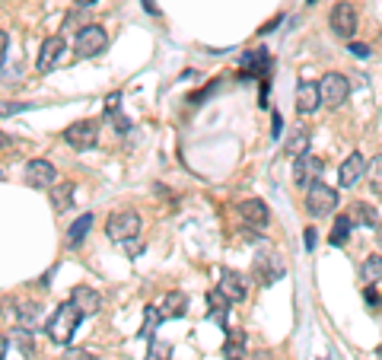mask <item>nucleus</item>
<instances>
[{"label":"nucleus","instance_id":"obj_24","mask_svg":"<svg viewBox=\"0 0 382 360\" xmlns=\"http://www.w3.org/2000/svg\"><path fill=\"white\" fill-rule=\"evenodd\" d=\"M38 319H42V306H38V303H19V325H23V329H35L38 325Z\"/></svg>","mask_w":382,"mask_h":360},{"label":"nucleus","instance_id":"obj_18","mask_svg":"<svg viewBox=\"0 0 382 360\" xmlns=\"http://www.w3.org/2000/svg\"><path fill=\"white\" fill-rule=\"evenodd\" d=\"M157 309H159L163 319H179V315H185V309H188V297L182 290H173L157 303Z\"/></svg>","mask_w":382,"mask_h":360},{"label":"nucleus","instance_id":"obj_35","mask_svg":"<svg viewBox=\"0 0 382 360\" xmlns=\"http://www.w3.org/2000/svg\"><path fill=\"white\" fill-rule=\"evenodd\" d=\"M7 45H10V36L0 29V68H3V61H7Z\"/></svg>","mask_w":382,"mask_h":360},{"label":"nucleus","instance_id":"obj_34","mask_svg":"<svg viewBox=\"0 0 382 360\" xmlns=\"http://www.w3.org/2000/svg\"><path fill=\"white\" fill-rule=\"evenodd\" d=\"M271 125H274V128H271V134H274V137L284 134V118H280V112L271 115Z\"/></svg>","mask_w":382,"mask_h":360},{"label":"nucleus","instance_id":"obj_10","mask_svg":"<svg viewBox=\"0 0 382 360\" xmlns=\"http://www.w3.org/2000/svg\"><path fill=\"white\" fill-rule=\"evenodd\" d=\"M54 179H58V169L48 159H29L26 163V182L32 188H51Z\"/></svg>","mask_w":382,"mask_h":360},{"label":"nucleus","instance_id":"obj_5","mask_svg":"<svg viewBox=\"0 0 382 360\" xmlns=\"http://www.w3.org/2000/svg\"><path fill=\"white\" fill-rule=\"evenodd\" d=\"M77 54L80 58H96V54L105 52V45H109V36H105L102 26L90 23V26H83L80 32H77Z\"/></svg>","mask_w":382,"mask_h":360},{"label":"nucleus","instance_id":"obj_1","mask_svg":"<svg viewBox=\"0 0 382 360\" xmlns=\"http://www.w3.org/2000/svg\"><path fill=\"white\" fill-rule=\"evenodd\" d=\"M80 319H83V313L74 306V303L58 306V309H54V315L48 319V338H51L54 345H70V338H74Z\"/></svg>","mask_w":382,"mask_h":360},{"label":"nucleus","instance_id":"obj_13","mask_svg":"<svg viewBox=\"0 0 382 360\" xmlns=\"http://www.w3.org/2000/svg\"><path fill=\"white\" fill-rule=\"evenodd\" d=\"M242 70L255 80H268V70H271V58L264 48H252V52L242 54Z\"/></svg>","mask_w":382,"mask_h":360},{"label":"nucleus","instance_id":"obj_42","mask_svg":"<svg viewBox=\"0 0 382 360\" xmlns=\"http://www.w3.org/2000/svg\"><path fill=\"white\" fill-rule=\"evenodd\" d=\"M7 347H10V341H7V338H3V335H0V360L7 357Z\"/></svg>","mask_w":382,"mask_h":360},{"label":"nucleus","instance_id":"obj_39","mask_svg":"<svg viewBox=\"0 0 382 360\" xmlns=\"http://www.w3.org/2000/svg\"><path fill=\"white\" fill-rule=\"evenodd\" d=\"M306 249H309V252H312V249H315V230H312V226H309V230H306Z\"/></svg>","mask_w":382,"mask_h":360},{"label":"nucleus","instance_id":"obj_4","mask_svg":"<svg viewBox=\"0 0 382 360\" xmlns=\"http://www.w3.org/2000/svg\"><path fill=\"white\" fill-rule=\"evenodd\" d=\"M347 93H351V83H347L344 74H337V70H331V74H325L319 80V96H322V105H328V109L344 105Z\"/></svg>","mask_w":382,"mask_h":360},{"label":"nucleus","instance_id":"obj_16","mask_svg":"<svg viewBox=\"0 0 382 360\" xmlns=\"http://www.w3.org/2000/svg\"><path fill=\"white\" fill-rule=\"evenodd\" d=\"M255 274L262 278V284H274L284 274V262L274 252H262V256L255 258Z\"/></svg>","mask_w":382,"mask_h":360},{"label":"nucleus","instance_id":"obj_31","mask_svg":"<svg viewBox=\"0 0 382 360\" xmlns=\"http://www.w3.org/2000/svg\"><path fill=\"white\" fill-rule=\"evenodd\" d=\"M26 109H35V102H13V105H0V115H13V112H26Z\"/></svg>","mask_w":382,"mask_h":360},{"label":"nucleus","instance_id":"obj_32","mask_svg":"<svg viewBox=\"0 0 382 360\" xmlns=\"http://www.w3.org/2000/svg\"><path fill=\"white\" fill-rule=\"evenodd\" d=\"M16 338H19V347H23V354H26V357H32V341H29V331H26V329H19V331H16Z\"/></svg>","mask_w":382,"mask_h":360},{"label":"nucleus","instance_id":"obj_3","mask_svg":"<svg viewBox=\"0 0 382 360\" xmlns=\"http://www.w3.org/2000/svg\"><path fill=\"white\" fill-rule=\"evenodd\" d=\"M105 233H109V240H115V242L137 240V236H141V217H137L134 210L112 214V217H109V224H105Z\"/></svg>","mask_w":382,"mask_h":360},{"label":"nucleus","instance_id":"obj_14","mask_svg":"<svg viewBox=\"0 0 382 360\" xmlns=\"http://www.w3.org/2000/svg\"><path fill=\"white\" fill-rule=\"evenodd\" d=\"M217 290L223 293L230 303H242V300H246V284H242V274H236V271H230V268L220 271Z\"/></svg>","mask_w":382,"mask_h":360},{"label":"nucleus","instance_id":"obj_15","mask_svg":"<svg viewBox=\"0 0 382 360\" xmlns=\"http://www.w3.org/2000/svg\"><path fill=\"white\" fill-rule=\"evenodd\" d=\"M236 210H239V217L246 220V224L252 226H268L271 214H268V204L258 201V198H246V201L236 204Z\"/></svg>","mask_w":382,"mask_h":360},{"label":"nucleus","instance_id":"obj_29","mask_svg":"<svg viewBox=\"0 0 382 360\" xmlns=\"http://www.w3.org/2000/svg\"><path fill=\"white\" fill-rule=\"evenodd\" d=\"M147 360H173V345H169V341H157V338H150Z\"/></svg>","mask_w":382,"mask_h":360},{"label":"nucleus","instance_id":"obj_9","mask_svg":"<svg viewBox=\"0 0 382 360\" xmlns=\"http://www.w3.org/2000/svg\"><path fill=\"white\" fill-rule=\"evenodd\" d=\"M64 52H67V42H64V36H48L45 42H42V48H38V58H35L38 74H51V70L61 64Z\"/></svg>","mask_w":382,"mask_h":360},{"label":"nucleus","instance_id":"obj_37","mask_svg":"<svg viewBox=\"0 0 382 360\" xmlns=\"http://www.w3.org/2000/svg\"><path fill=\"white\" fill-rule=\"evenodd\" d=\"M67 360H96V357H93L90 351H70V354H67Z\"/></svg>","mask_w":382,"mask_h":360},{"label":"nucleus","instance_id":"obj_46","mask_svg":"<svg viewBox=\"0 0 382 360\" xmlns=\"http://www.w3.org/2000/svg\"><path fill=\"white\" fill-rule=\"evenodd\" d=\"M306 3H315V0H306Z\"/></svg>","mask_w":382,"mask_h":360},{"label":"nucleus","instance_id":"obj_17","mask_svg":"<svg viewBox=\"0 0 382 360\" xmlns=\"http://www.w3.org/2000/svg\"><path fill=\"white\" fill-rule=\"evenodd\" d=\"M319 102H322V96H319V83L303 80L300 86H296V109H300V115H312L315 109H319Z\"/></svg>","mask_w":382,"mask_h":360},{"label":"nucleus","instance_id":"obj_21","mask_svg":"<svg viewBox=\"0 0 382 360\" xmlns=\"http://www.w3.org/2000/svg\"><path fill=\"white\" fill-rule=\"evenodd\" d=\"M207 303H210L207 319H214V322L226 325V309H230V300H226L220 290H210V293H207Z\"/></svg>","mask_w":382,"mask_h":360},{"label":"nucleus","instance_id":"obj_40","mask_svg":"<svg viewBox=\"0 0 382 360\" xmlns=\"http://www.w3.org/2000/svg\"><path fill=\"white\" fill-rule=\"evenodd\" d=\"M143 10H147V13H150V16H157V13H159V7H157V3H153V0H143Z\"/></svg>","mask_w":382,"mask_h":360},{"label":"nucleus","instance_id":"obj_26","mask_svg":"<svg viewBox=\"0 0 382 360\" xmlns=\"http://www.w3.org/2000/svg\"><path fill=\"white\" fill-rule=\"evenodd\" d=\"M242 347H246V331H230V341L223 345V357L226 360H239Z\"/></svg>","mask_w":382,"mask_h":360},{"label":"nucleus","instance_id":"obj_27","mask_svg":"<svg viewBox=\"0 0 382 360\" xmlns=\"http://www.w3.org/2000/svg\"><path fill=\"white\" fill-rule=\"evenodd\" d=\"M363 281L367 284H379L382 281V256H369L363 262Z\"/></svg>","mask_w":382,"mask_h":360},{"label":"nucleus","instance_id":"obj_6","mask_svg":"<svg viewBox=\"0 0 382 360\" xmlns=\"http://www.w3.org/2000/svg\"><path fill=\"white\" fill-rule=\"evenodd\" d=\"M325 173V163L315 153H303V157L293 159V185L309 188L312 182H319Z\"/></svg>","mask_w":382,"mask_h":360},{"label":"nucleus","instance_id":"obj_45","mask_svg":"<svg viewBox=\"0 0 382 360\" xmlns=\"http://www.w3.org/2000/svg\"><path fill=\"white\" fill-rule=\"evenodd\" d=\"M0 179H3V169H0Z\"/></svg>","mask_w":382,"mask_h":360},{"label":"nucleus","instance_id":"obj_33","mask_svg":"<svg viewBox=\"0 0 382 360\" xmlns=\"http://www.w3.org/2000/svg\"><path fill=\"white\" fill-rule=\"evenodd\" d=\"M214 90H217V83H210V86H204V90H201V93H195V96H188V102H195V105H201V102H204V99H207V96H210V93H214Z\"/></svg>","mask_w":382,"mask_h":360},{"label":"nucleus","instance_id":"obj_7","mask_svg":"<svg viewBox=\"0 0 382 360\" xmlns=\"http://www.w3.org/2000/svg\"><path fill=\"white\" fill-rule=\"evenodd\" d=\"M64 141H67L74 150H90L93 143L99 141V121H96V118L74 121V125L64 131Z\"/></svg>","mask_w":382,"mask_h":360},{"label":"nucleus","instance_id":"obj_41","mask_svg":"<svg viewBox=\"0 0 382 360\" xmlns=\"http://www.w3.org/2000/svg\"><path fill=\"white\" fill-rule=\"evenodd\" d=\"M278 23H280V16H274V19H271V23H268V26H262V29H258V32H262V36H264V32H271V29H278Z\"/></svg>","mask_w":382,"mask_h":360},{"label":"nucleus","instance_id":"obj_30","mask_svg":"<svg viewBox=\"0 0 382 360\" xmlns=\"http://www.w3.org/2000/svg\"><path fill=\"white\" fill-rule=\"evenodd\" d=\"M367 173H369V185H373V191H376V195H382V153L369 159Z\"/></svg>","mask_w":382,"mask_h":360},{"label":"nucleus","instance_id":"obj_20","mask_svg":"<svg viewBox=\"0 0 382 360\" xmlns=\"http://www.w3.org/2000/svg\"><path fill=\"white\" fill-rule=\"evenodd\" d=\"M93 230V214H83V217H77L74 224H70V230H67V246L70 249H77L83 240H86V233Z\"/></svg>","mask_w":382,"mask_h":360},{"label":"nucleus","instance_id":"obj_12","mask_svg":"<svg viewBox=\"0 0 382 360\" xmlns=\"http://www.w3.org/2000/svg\"><path fill=\"white\" fill-rule=\"evenodd\" d=\"M70 303H74L83 315H96L99 309H102V297H99V290H93V287H86V284H77L74 287V293H70Z\"/></svg>","mask_w":382,"mask_h":360},{"label":"nucleus","instance_id":"obj_28","mask_svg":"<svg viewBox=\"0 0 382 360\" xmlns=\"http://www.w3.org/2000/svg\"><path fill=\"white\" fill-rule=\"evenodd\" d=\"M163 322V315H159V309L157 306H147L143 309V329H141V335L147 338V341H150L153 338V331H157V325Z\"/></svg>","mask_w":382,"mask_h":360},{"label":"nucleus","instance_id":"obj_43","mask_svg":"<svg viewBox=\"0 0 382 360\" xmlns=\"http://www.w3.org/2000/svg\"><path fill=\"white\" fill-rule=\"evenodd\" d=\"M376 242H379V249H382V224L376 226Z\"/></svg>","mask_w":382,"mask_h":360},{"label":"nucleus","instance_id":"obj_8","mask_svg":"<svg viewBox=\"0 0 382 360\" xmlns=\"http://www.w3.org/2000/svg\"><path fill=\"white\" fill-rule=\"evenodd\" d=\"M328 26L337 38H347V42H351L353 32H357V10H353L351 3H344V0L335 3L328 13Z\"/></svg>","mask_w":382,"mask_h":360},{"label":"nucleus","instance_id":"obj_25","mask_svg":"<svg viewBox=\"0 0 382 360\" xmlns=\"http://www.w3.org/2000/svg\"><path fill=\"white\" fill-rule=\"evenodd\" d=\"M309 141H312V137H309V131H293V137H290V143H287V153H290L293 159L296 157H303V153H309Z\"/></svg>","mask_w":382,"mask_h":360},{"label":"nucleus","instance_id":"obj_11","mask_svg":"<svg viewBox=\"0 0 382 360\" xmlns=\"http://www.w3.org/2000/svg\"><path fill=\"white\" fill-rule=\"evenodd\" d=\"M363 175H367V157H363V153H351V157L341 163V169H337V182L344 188H353Z\"/></svg>","mask_w":382,"mask_h":360},{"label":"nucleus","instance_id":"obj_36","mask_svg":"<svg viewBox=\"0 0 382 360\" xmlns=\"http://www.w3.org/2000/svg\"><path fill=\"white\" fill-rule=\"evenodd\" d=\"M351 52H353V58H369V48H367V45H360V42H353Z\"/></svg>","mask_w":382,"mask_h":360},{"label":"nucleus","instance_id":"obj_44","mask_svg":"<svg viewBox=\"0 0 382 360\" xmlns=\"http://www.w3.org/2000/svg\"><path fill=\"white\" fill-rule=\"evenodd\" d=\"M80 7H93V3H99V0H77Z\"/></svg>","mask_w":382,"mask_h":360},{"label":"nucleus","instance_id":"obj_38","mask_svg":"<svg viewBox=\"0 0 382 360\" xmlns=\"http://www.w3.org/2000/svg\"><path fill=\"white\" fill-rule=\"evenodd\" d=\"M10 147H13V137H7L3 131H0V153H7Z\"/></svg>","mask_w":382,"mask_h":360},{"label":"nucleus","instance_id":"obj_2","mask_svg":"<svg viewBox=\"0 0 382 360\" xmlns=\"http://www.w3.org/2000/svg\"><path fill=\"white\" fill-rule=\"evenodd\" d=\"M337 208V191L331 185H325V182H312L306 191V214L309 217H328V214H335Z\"/></svg>","mask_w":382,"mask_h":360},{"label":"nucleus","instance_id":"obj_23","mask_svg":"<svg viewBox=\"0 0 382 360\" xmlns=\"http://www.w3.org/2000/svg\"><path fill=\"white\" fill-rule=\"evenodd\" d=\"M351 230H353L351 217H347V214H341V217L335 220V230H331L328 242H331V246H344V242H347V236H351Z\"/></svg>","mask_w":382,"mask_h":360},{"label":"nucleus","instance_id":"obj_19","mask_svg":"<svg viewBox=\"0 0 382 360\" xmlns=\"http://www.w3.org/2000/svg\"><path fill=\"white\" fill-rule=\"evenodd\" d=\"M51 204L58 210L74 208V182H54L51 185Z\"/></svg>","mask_w":382,"mask_h":360},{"label":"nucleus","instance_id":"obj_22","mask_svg":"<svg viewBox=\"0 0 382 360\" xmlns=\"http://www.w3.org/2000/svg\"><path fill=\"white\" fill-rule=\"evenodd\" d=\"M347 217H351V224H360V226H376V210L369 208V204H363V201L351 204V210H347Z\"/></svg>","mask_w":382,"mask_h":360}]
</instances>
